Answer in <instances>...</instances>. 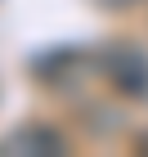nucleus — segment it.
I'll use <instances>...</instances> for the list:
<instances>
[{"mask_svg": "<svg viewBox=\"0 0 148 157\" xmlns=\"http://www.w3.org/2000/svg\"><path fill=\"white\" fill-rule=\"evenodd\" d=\"M99 63H103V76H108V85L117 90V94L139 99V103L148 99V54L139 45L112 40V45L99 54Z\"/></svg>", "mask_w": 148, "mask_h": 157, "instance_id": "1", "label": "nucleus"}, {"mask_svg": "<svg viewBox=\"0 0 148 157\" xmlns=\"http://www.w3.org/2000/svg\"><path fill=\"white\" fill-rule=\"evenodd\" d=\"M0 153H67V139L49 126H18L13 135L0 139Z\"/></svg>", "mask_w": 148, "mask_h": 157, "instance_id": "2", "label": "nucleus"}, {"mask_svg": "<svg viewBox=\"0 0 148 157\" xmlns=\"http://www.w3.org/2000/svg\"><path fill=\"white\" fill-rule=\"evenodd\" d=\"M135 148H139V153H148V135H139V139H135Z\"/></svg>", "mask_w": 148, "mask_h": 157, "instance_id": "4", "label": "nucleus"}, {"mask_svg": "<svg viewBox=\"0 0 148 157\" xmlns=\"http://www.w3.org/2000/svg\"><path fill=\"white\" fill-rule=\"evenodd\" d=\"M108 9H130V5H139V0H103Z\"/></svg>", "mask_w": 148, "mask_h": 157, "instance_id": "3", "label": "nucleus"}]
</instances>
